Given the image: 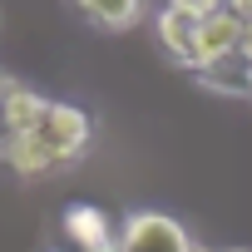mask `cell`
Here are the masks:
<instances>
[{"label":"cell","instance_id":"9","mask_svg":"<svg viewBox=\"0 0 252 252\" xmlns=\"http://www.w3.org/2000/svg\"><path fill=\"white\" fill-rule=\"evenodd\" d=\"M25 84L20 79H10L5 69H0V144H5V119H10V104H15V94H20Z\"/></svg>","mask_w":252,"mask_h":252},{"label":"cell","instance_id":"6","mask_svg":"<svg viewBox=\"0 0 252 252\" xmlns=\"http://www.w3.org/2000/svg\"><path fill=\"white\" fill-rule=\"evenodd\" d=\"M64 232H69L84 252L114 242V232H109V222H104V213H99L94 203H69V208H64Z\"/></svg>","mask_w":252,"mask_h":252},{"label":"cell","instance_id":"14","mask_svg":"<svg viewBox=\"0 0 252 252\" xmlns=\"http://www.w3.org/2000/svg\"><path fill=\"white\" fill-rule=\"evenodd\" d=\"M237 252H247V247H237Z\"/></svg>","mask_w":252,"mask_h":252},{"label":"cell","instance_id":"5","mask_svg":"<svg viewBox=\"0 0 252 252\" xmlns=\"http://www.w3.org/2000/svg\"><path fill=\"white\" fill-rule=\"evenodd\" d=\"M0 163H5L10 173H20V178H40V173L64 168L40 134H20V139H10V144H0Z\"/></svg>","mask_w":252,"mask_h":252},{"label":"cell","instance_id":"13","mask_svg":"<svg viewBox=\"0 0 252 252\" xmlns=\"http://www.w3.org/2000/svg\"><path fill=\"white\" fill-rule=\"evenodd\" d=\"M94 252H119V242H104V247H94Z\"/></svg>","mask_w":252,"mask_h":252},{"label":"cell","instance_id":"7","mask_svg":"<svg viewBox=\"0 0 252 252\" xmlns=\"http://www.w3.org/2000/svg\"><path fill=\"white\" fill-rule=\"evenodd\" d=\"M193 79H198L203 89L227 94V99H252V64H242L237 55H232V60H222V64H213V69H198Z\"/></svg>","mask_w":252,"mask_h":252},{"label":"cell","instance_id":"3","mask_svg":"<svg viewBox=\"0 0 252 252\" xmlns=\"http://www.w3.org/2000/svg\"><path fill=\"white\" fill-rule=\"evenodd\" d=\"M237 40H242V25H237L227 10L198 20V64H193V74H198V69H213V64H222V60H232V55H237Z\"/></svg>","mask_w":252,"mask_h":252},{"label":"cell","instance_id":"8","mask_svg":"<svg viewBox=\"0 0 252 252\" xmlns=\"http://www.w3.org/2000/svg\"><path fill=\"white\" fill-rule=\"evenodd\" d=\"M74 5L84 10V20H94L104 30H129L144 10V0H74Z\"/></svg>","mask_w":252,"mask_h":252},{"label":"cell","instance_id":"10","mask_svg":"<svg viewBox=\"0 0 252 252\" xmlns=\"http://www.w3.org/2000/svg\"><path fill=\"white\" fill-rule=\"evenodd\" d=\"M168 10L193 15V20H208V15H218V10H222V0H168Z\"/></svg>","mask_w":252,"mask_h":252},{"label":"cell","instance_id":"12","mask_svg":"<svg viewBox=\"0 0 252 252\" xmlns=\"http://www.w3.org/2000/svg\"><path fill=\"white\" fill-rule=\"evenodd\" d=\"M237 60L252 64V25H242V40H237Z\"/></svg>","mask_w":252,"mask_h":252},{"label":"cell","instance_id":"4","mask_svg":"<svg viewBox=\"0 0 252 252\" xmlns=\"http://www.w3.org/2000/svg\"><path fill=\"white\" fill-rule=\"evenodd\" d=\"M154 30H158L163 55L193 74V64H198V20H193V15H178V10H168V5H163V15L154 20Z\"/></svg>","mask_w":252,"mask_h":252},{"label":"cell","instance_id":"2","mask_svg":"<svg viewBox=\"0 0 252 252\" xmlns=\"http://www.w3.org/2000/svg\"><path fill=\"white\" fill-rule=\"evenodd\" d=\"M89 134H94V124H89V114H84V109H74V104H50V109H45L40 139L55 149V158H60L64 168H69L74 158H84Z\"/></svg>","mask_w":252,"mask_h":252},{"label":"cell","instance_id":"1","mask_svg":"<svg viewBox=\"0 0 252 252\" xmlns=\"http://www.w3.org/2000/svg\"><path fill=\"white\" fill-rule=\"evenodd\" d=\"M119 252H193V237L168 213H134L119 227Z\"/></svg>","mask_w":252,"mask_h":252},{"label":"cell","instance_id":"15","mask_svg":"<svg viewBox=\"0 0 252 252\" xmlns=\"http://www.w3.org/2000/svg\"><path fill=\"white\" fill-rule=\"evenodd\" d=\"M193 252H203V247H193Z\"/></svg>","mask_w":252,"mask_h":252},{"label":"cell","instance_id":"11","mask_svg":"<svg viewBox=\"0 0 252 252\" xmlns=\"http://www.w3.org/2000/svg\"><path fill=\"white\" fill-rule=\"evenodd\" d=\"M222 10H227L237 25H252V0H222Z\"/></svg>","mask_w":252,"mask_h":252}]
</instances>
